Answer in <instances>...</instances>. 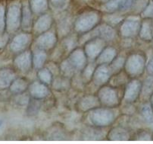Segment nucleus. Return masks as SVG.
Instances as JSON below:
<instances>
[{"label": "nucleus", "instance_id": "9", "mask_svg": "<svg viewBox=\"0 0 153 144\" xmlns=\"http://www.w3.org/2000/svg\"><path fill=\"white\" fill-rule=\"evenodd\" d=\"M111 75L112 72L110 66L108 64H100L96 66L91 81L97 86H102L109 82Z\"/></svg>", "mask_w": 153, "mask_h": 144}, {"label": "nucleus", "instance_id": "13", "mask_svg": "<svg viewBox=\"0 0 153 144\" xmlns=\"http://www.w3.org/2000/svg\"><path fill=\"white\" fill-rule=\"evenodd\" d=\"M140 25L141 23L138 20H124L119 28V33L124 38H132L139 35Z\"/></svg>", "mask_w": 153, "mask_h": 144}, {"label": "nucleus", "instance_id": "22", "mask_svg": "<svg viewBox=\"0 0 153 144\" xmlns=\"http://www.w3.org/2000/svg\"><path fill=\"white\" fill-rule=\"evenodd\" d=\"M33 12L30 7L29 2H25L21 6V25L24 30H28L32 27Z\"/></svg>", "mask_w": 153, "mask_h": 144}, {"label": "nucleus", "instance_id": "40", "mask_svg": "<svg viewBox=\"0 0 153 144\" xmlns=\"http://www.w3.org/2000/svg\"><path fill=\"white\" fill-rule=\"evenodd\" d=\"M6 30V10L5 6L0 4V35Z\"/></svg>", "mask_w": 153, "mask_h": 144}, {"label": "nucleus", "instance_id": "33", "mask_svg": "<svg viewBox=\"0 0 153 144\" xmlns=\"http://www.w3.org/2000/svg\"><path fill=\"white\" fill-rule=\"evenodd\" d=\"M127 76H129V75L126 73L125 71L123 72L122 70H121L120 72H117V73L113 74L111 75L109 82H110V84H111V86L119 88L120 86H121V85H124L126 83Z\"/></svg>", "mask_w": 153, "mask_h": 144}, {"label": "nucleus", "instance_id": "27", "mask_svg": "<svg viewBox=\"0 0 153 144\" xmlns=\"http://www.w3.org/2000/svg\"><path fill=\"white\" fill-rule=\"evenodd\" d=\"M49 1L48 0H30L29 5L30 9L33 14L41 15L45 13L49 7Z\"/></svg>", "mask_w": 153, "mask_h": 144}, {"label": "nucleus", "instance_id": "41", "mask_svg": "<svg viewBox=\"0 0 153 144\" xmlns=\"http://www.w3.org/2000/svg\"><path fill=\"white\" fill-rule=\"evenodd\" d=\"M141 17L143 19L153 18V1L151 0L141 12Z\"/></svg>", "mask_w": 153, "mask_h": 144}, {"label": "nucleus", "instance_id": "36", "mask_svg": "<svg viewBox=\"0 0 153 144\" xmlns=\"http://www.w3.org/2000/svg\"><path fill=\"white\" fill-rule=\"evenodd\" d=\"M41 108V102L40 99L37 98H30V101L27 104V112L28 115H36L39 113V110Z\"/></svg>", "mask_w": 153, "mask_h": 144}, {"label": "nucleus", "instance_id": "32", "mask_svg": "<svg viewBox=\"0 0 153 144\" xmlns=\"http://www.w3.org/2000/svg\"><path fill=\"white\" fill-rule=\"evenodd\" d=\"M77 43H78V38L76 35H68L63 38L62 45H63L64 50L70 54L72 51L76 48Z\"/></svg>", "mask_w": 153, "mask_h": 144}, {"label": "nucleus", "instance_id": "18", "mask_svg": "<svg viewBox=\"0 0 153 144\" xmlns=\"http://www.w3.org/2000/svg\"><path fill=\"white\" fill-rule=\"evenodd\" d=\"M28 93L31 98L42 99L48 96L49 94V89L48 85L41 82L40 81H34L30 83L28 87Z\"/></svg>", "mask_w": 153, "mask_h": 144}, {"label": "nucleus", "instance_id": "23", "mask_svg": "<svg viewBox=\"0 0 153 144\" xmlns=\"http://www.w3.org/2000/svg\"><path fill=\"white\" fill-rule=\"evenodd\" d=\"M29 82L25 78H15L9 86L10 92L14 95H19L28 90Z\"/></svg>", "mask_w": 153, "mask_h": 144}, {"label": "nucleus", "instance_id": "12", "mask_svg": "<svg viewBox=\"0 0 153 144\" xmlns=\"http://www.w3.org/2000/svg\"><path fill=\"white\" fill-rule=\"evenodd\" d=\"M69 63L74 68L76 72L81 71L87 64V57L85 54L84 50L81 48H75L69 54L67 58Z\"/></svg>", "mask_w": 153, "mask_h": 144}, {"label": "nucleus", "instance_id": "31", "mask_svg": "<svg viewBox=\"0 0 153 144\" xmlns=\"http://www.w3.org/2000/svg\"><path fill=\"white\" fill-rule=\"evenodd\" d=\"M97 64L95 63H87L81 70V79L83 82L87 83L92 80L93 78V72H94L95 69H96Z\"/></svg>", "mask_w": 153, "mask_h": 144}, {"label": "nucleus", "instance_id": "16", "mask_svg": "<svg viewBox=\"0 0 153 144\" xmlns=\"http://www.w3.org/2000/svg\"><path fill=\"white\" fill-rule=\"evenodd\" d=\"M32 57V52L30 50L18 54V56L14 60L15 67L21 72H28L33 66Z\"/></svg>", "mask_w": 153, "mask_h": 144}, {"label": "nucleus", "instance_id": "24", "mask_svg": "<svg viewBox=\"0 0 153 144\" xmlns=\"http://www.w3.org/2000/svg\"><path fill=\"white\" fill-rule=\"evenodd\" d=\"M32 56L33 67L35 69L39 70V69L44 66L46 59H47L46 51L36 48L34 52H32Z\"/></svg>", "mask_w": 153, "mask_h": 144}, {"label": "nucleus", "instance_id": "6", "mask_svg": "<svg viewBox=\"0 0 153 144\" xmlns=\"http://www.w3.org/2000/svg\"><path fill=\"white\" fill-rule=\"evenodd\" d=\"M84 35L89 36L87 41L92 38H99L104 40L106 42H108V41H111L115 38L116 32L111 25L108 24H101V25H97L92 31L86 33Z\"/></svg>", "mask_w": 153, "mask_h": 144}, {"label": "nucleus", "instance_id": "37", "mask_svg": "<svg viewBox=\"0 0 153 144\" xmlns=\"http://www.w3.org/2000/svg\"><path fill=\"white\" fill-rule=\"evenodd\" d=\"M125 58L123 57H116L114 60L109 64L110 67H111L112 75L114 73L120 72L124 69V63H125Z\"/></svg>", "mask_w": 153, "mask_h": 144}, {"label": "nucleus", "instance_id": "26", "mask_svg": "<svg viewBox=\"0 0 153 144\" xmlns=\"http://www.w3.org/2000/svg\"><path fill=\"white\" fill-rule=\"evenodd\" d=\"M71 18L69 17H65L61 19L57 27V36L58 38H64L68 36L71 31Z\"/></svg>", "mask_w": 153, "mask_h": 144}, {"label": "nucleus", "instance_id": "8", "mask_svg": "<svg viewBox=\"0 0 153 144\" xmlns=\"http://www.w3.org/2000/svg\"><path fill=\"white\" fill-rule=\"evenodd\" d=\"M57 33L49 30L38 35L37 38L34 41L35 47L37 49L49 51L56 46L57 43Z\"/></svg>", "mask_w": 153, "mask_h": 144}, {"label": "nucleus", "instance_id": "21", "mask_svg": "<svg viewBox=\"0 0 153 144\" xmlns=\"http://www.w3.org/2000/svg\"><path fill=\"white\" fill-rule=\"evenodd\" d=\"M15 78L16 73L14 69L10 68H2L0 69V90L9 88Z\"/></svg>", "mask_w": 153, "mask_h": 144}, {"label": "nucleus", "instance_id": "39", "mask_svg": "<svg viewBox=\"0 0 153 144\" xmlns=\"http://www.w3.org/2000/svg\"><path fill=\"white\" fill-rule=\"evenodd\" d=\"M132 140H141V141H149L153 140L152 133L149 130H142L139 131L134 136V138H131Z\"/></svg>", "mask_w": 153, "mask_h": 144}, {"label": "nucleus", "instance_id": "11", "mask_svg": "<svg viewBox=\"0 0 153 144\" xmlns=\"http://www.w3.org/2000/svg\"><path fill=\"white\" fill-rule=\"evenodd\" d=\"M32 41V35L29 33H21L16 35L11 41L10 50L15 54H20L26 51Z\"/></svg>", "mask_w": 153, "mask_h": 144}, {"label": "nucleus", "instance_id": "42", "mask_svg": "<svg viewBox=\"0 0 153 144\" xmlns=\"http://www.w3.org/2000/svg\"><path fill=\"white\" fill-rule=\"evenodd\" d=\"M67 0H49V4L55 8H62Z\"/></svg>", "mask_w": 153, "mask_h": 144}, {"label": "nucleus", "instance_id": "14", "mask_svg": "<svg viewBox=\"0 0 153 144\" xmlns=\"http://www.w3.org/2000/svg\"><path fill=\"white\" fill-rule=\"evenodd\" d=\"M142 83L137 79H133L127 83L124 90L123 98L127 103H133L140 95Z\"/></svg>", "mask_w": 153, "mask_h": 144}, {"label": "nucleus", "instance_id": "47", "mask_svg": "<svg viewBox=\"0 0 153 144\" xmlns=\"http://www.w3.org/2000/svg\"><path fill=\"white\" fill-rule=\"evenodd\" d=\"M152 25H153V21H152Z\"/></svg>", "mask_w": 153, "mask_h": 144}, {"label": "nucleus", "instance_id": "44", "mask_svg": "<svg viewBox=\"0 0 153 144\" xmlns=\"http://www.w3.org/2000/svg\"><path fill=\"white\" fill-rule=\"evenodd\" d=\"M8 36L7 35H4V34L0 35V47L3 46L4 44H6L7 41H8Z\"/></svg>", "mask_w": 153, "mask_h": 144}, {"label": "nucleus", "instance_id": "38", "mask_svg": "<svg viewBox=\"0 0 153 144\" xmlns=\"http://www.w3.org/2000/svg\"><path fill=\"white\" fill-rule=\"evenodd\" d=\"M103 127H94L90 128L86 131V136H89L86 139H102V136H103V133L102 132V129Z\"/></svg>", "mask_w": 153, "mask_h": 144}, {"label": "nucleus", "instance_id": "29", "mask_svg": "<svg viewBox=\"0 0 153 144\" xmlns=\"http://www.w3.org/2000/svg\"><path fill=\"white\" fill-rule=\"evenodd\" d=\"M142 118L146 123H153V107L151 102H145L140 108Z\"/></svg>", "mask_w": 153, "mask_h": 144}, {"label": "nucleus", "instance_id": "1", "mask_svg": "<svg viewBox=\"0 0 153 144\" xmlns=\"http://www.w3.org/2000/svg\"><path fill=\"white\" fill-rule=\"evenodd\" d=\"M102 19L99 11L89 10L79 15L74 23V29L76 35H84L96 28Z\"/></svg>", "mask_w": 153, "mask_h": 144}, {"label": "nucleus", "instance_id": "4", "mask_svg": "<svg viewBox=\"0 0 153 144\" xmlns=\"http://www.w3.org/2000/svg\"><path fill=\"white\" fill-rule=\"evenodd\" d=\"M145 66V57L142 54H133L125 60L124 69L129 76L135 78L143 73Z\"/></svg>", "mask_w": 153, "mask_h": 144}, {"label": "nucleus", "instance_id": "34", "mask_svg": "<svg viewBox=\"0 0 153 144\" xmlns=\"http://www.w3.org/2000/svg\"><path fill=\"white\" fill-rule=\"evenodd\" d=\"M37 77L41 82L45 85H52L53 80V75L47 67H42L39 69L37 72Z\"/></svg>", "mask_w": 153, "mask_h": 144}, {"label": "nucleus", "instance_id": "25", "mask_svg": "<svg viewBox=\"0 0 153 144\" xmlns=\"http://www.w3.org/2000/svg\"><path fill=\"white\" fill-rule=\"evenodd\" d=\"M139 35L141 39L144 41H152L153 40V25L152 21H149V19H144L140 25Z\"/></svg>", "mask_w": 153, "mask_h": 144}, {"label": "nucleus", "instance_id": "35", "mask_svg": "<svg viewBox=\"0 0 153 144\" xmlns=\"http://www.w3.org/2000/svg\"><path fill=\"white\" fill-rule=\"evenodd\" d=\"M69 79L68 78H65L64 76H59L56 77V79H53L52 82V85L54 88V89H56L57 91H62L67 89L69 86H70V82H69Z\"/></svg>", "mask_w": 153, "mask_h": 144}, {"label": "nucleus", "instance_id": "7", "mask_svg": "<svg viewBox=\"0 0 153 144\" xmlns=\"http://www.w3.org/2000/svg\"><path fill=\"white\" fill-rule=\"evenodd\" d=\"M105 44L106 41L99 38H92L86 41L83 50L87 59H90V60H96V58L106 47Z\"/></svg>", "mask_w": 153, "mask_h": 144}, {"label": "nucleus", "instance_id": "28", "mask_svg": "<svg viewBox=\"0 0 153 144\" xmlns=\"http://www.w3.org/2000/svg\"><path fill=\"white\" fill-rule=\"evenodd\" d=\"M153 93V76L149 75L148 78L146 79L143 83H142V88L140 95L143 98H147L151 97Z\"/></svg>", "mask_w": 153, "mask_h": 144}, {"label": "nucleus", "instance_id": "10", "mask_svg": "<svg viewBox=\"0 0 153 144\" xmlns=\"http://www.w3.org/2000/svg\"><path fill=\"white\" fill-rule=\"evenodd\" d=\"M136 0H107L102 5V9L108 13L127 11L134 7Z\"/></svg>", "mask_w": 153, "mask_h": 144}, {"label": "nucleus", "instance_id": "30", "mask_svg": "<svg viewBox=\"0 0 153 144\" xmlns=\"http://www.w3.org/2000/svg\"><path fill=\"white\" fill-rule=\"evenodd\" d=\"M59 70H60L61 75L65 77V78H68V79H71L74 76L76 72L74 68L69 63L67 59L62 61L61 65L59 66Z\"/></svg>", "mask_w": 153, "mask_h": 144}, {"label": "nucleus", "instance_id": "20", "mask_svg": "<svg viewBox=\"0 0 153 144\" xmlns=\"http://www.w3.org/2000/svg\"><path fill=\"white\" fill-rule=\"evenodd\" d=\"M117 56V52L115 48L113 47H105L95 61L97 65L100 64L109 65Z\"/></svg>", "mask_w": 153, "mask_h": 144}, {"label": "nucleus", "instance_id": "45", "mask_svg": "<svg viewBox=\"0 0 153 144\" xmlns=\"http://www.w3.org/2000/svg\"><path fill=\"white\" fill-rule=\"evenodd\" d=\"M150 102H151L152 105V107H153V93H152V95H151V97H150Z\"/></svg>", "mask_w": 153, "mask_h": 144}, {"label": "nucleus", "instance_id": "19", "mask_svg": "<svg viewBox=\"0 0 153 144\" xmlns=\"http://www.w3.org/2000/svg\"><path fill=\"white\" fill-rule=\"evenodd\" d=\"M108 140L125 141L130 140V135L129 131L123 127H115L112 128L106 135Z\"/></svg>", "mask_w": 153, "mask_h": 144}, {"label": "nucleus", "instance_id": "5", "mask_svg": "<svg viewBox=\"0 0 153 144\" xmlns=\"http://www.w3.org/2000/svg\"><path fill=\"white\" fill-rule=\"evenodd\" d=\"M21 6L18 3L9 5L6 11V31L14 33L18 31L21 25Z\"/></svg>", "mask_w": 153, "mask_h": 144}, {"label": "nucleus", "instance_id": "43", "mask_svg": "<svg viewBox=\"0 0 153 144\" xmlns=\"http://www.w3.org/2000/svg\"><path fill=\"white\" fill-rule=\"evenodd\" d=\"M146 71L149 75L153 76V58H152L147 63Z\"/></svg>", "mask_w": 153, "mask_h": 144}, {"label": "nucleus", "instance_id": "3", "mask_svg": "<svg viewBox=\"0 0 153 144\" xmlns=\"http://www.w3.org/2000/svg\"><path fill=\"white\" fill-rule=\"evenodd\" d=\"M97 97L102 107L111 108L117 107L120 104V95L117 87L102 85L98 91Z\"/></svg>", "mask_w": 153, "mask_h": 144}, {"label": "nucleus", "instance_id": "46", "mask_svg": "<svg viewBox=\"0 0 153 144\" xmlns=\"http://www.w3.org/2000/svg\"><path fill=\"white\" fill-rule=\"evenodd\" d=\"M2 124H3V121L2 119H0V127L2 126Z\"/></svg>", "mask_w": 153, "mask_h": 144}, {"label": "nucleus", "instance_id": "2", "mask_svg": "<svg viewBox=\"0 0 153 144\" xmlns=\"http://www.w3.org/2000/svg\"><path fill=\"white\" fill-rule=\"evenodd\" d=\"M90 120L93 126L98 127H105L111 125L115 119V115L111 108L99 107L90 111Z\"/></svg>", "mask_w": 153, "mask_h": 144}, {"label": "nucleus", "instance_id": "17", "mask_svg": "<svg viewBox=\"0 0 153 144\" xmlns=\"http://www.w3.org/2000/svg\"><path fill=\"white\" fill-rule=\"evenodd\" d=\"M52 23H53L52 17L49 14L42 13L33 23V31L34 34L39 35L40 34L49 31L52 27Z\"/></svg>", "mask_w": 153, "mask_h": 144}, {"label": "nucleus", "instance_id": "15", "mask_svg": "<svg viewBox=\"0 0 153 144\" xmlns=\"http://www.w3.org/2000/svg\"><path fill=\"white\" fill-rule=\"evenodd\" d=\"M76 109L80 112H88L92 110L101 107L97 95H87L82 97L76 105Z\"/></svg>", "mask_w": 153, "mask_h": 144}]
</instances>
